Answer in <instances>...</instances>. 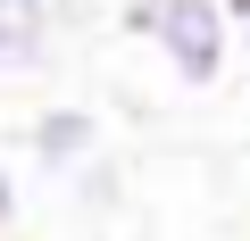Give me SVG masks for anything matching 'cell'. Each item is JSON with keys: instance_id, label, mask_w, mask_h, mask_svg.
<instances>
[{"instance_id": "cell-5", "label": "cell", "mask_w": 250, "mask_h": 241, "mask_svg": "<svg viewBox=\"0 0 250 241\" xmlns=\"http://www.w3.org/2000/svg\"><path fill=\"white\" fill-rule=\"evenodd\" d=\"M233 25H242V50H250V0H233Z\"/></svg>"}, {"instance_id": "cell-1", "label": "cell", "mask_w": 250, "mask_h": 241, "mask_svg": "<svg viewBox=\"0 0 250 241\" xmlns=\"http://www.w3.org/2000/svg\"><path fill=\"white\" fill-rule=\"evenodd\" d=\"M125 34H142L167 67H175V83H217L225 75V50H233V0H125Z\"/></svg>"}, {"instance_id": "cell-3", "label": "cell", "mask_w": 250, "mask_h": 241, "mask_svg": "<svg viewBox=\"0 0 250 241\" xmlns=\"http://www.w3.org/2000/svg\"><path fill=\"white\" fill-rule=\"evenodd\" d=\"M67 183H75V208H83V216H117V208H125V167H117L108 150H100L83 175H67Z\"/></svg>"}, {"instance_id": "cell-4", "label": "cell", "mask_w": 250, "mask_h": 241, "mask_svg": "<svg viewBox=\"0 0 250 241\" xmlns=\"http://www.w3.org/2000/svg\"><path fill=\"white\" fill-rule=\"evenodd\" d=\"M9 224H17V175H9V158H0V241H9Z\"/></svg>"}, {"instance_id": "cell-2", "label": "cell", "mask_w": 250, "mask_h": 241, "mask_svg": "<svg viewBox=\"0 0 250 241\" xmlns=\"http://www.w3.org/2000/svg\"><path fill=\"white\" fill-rule=\"evenodd\" d=\"M100 150H108L100 116H92V108H75V100H50V108H34V116H25V158H34L42 175H83Z\"/></svg>"}]
</instances>
